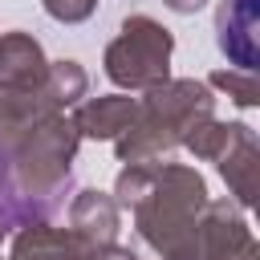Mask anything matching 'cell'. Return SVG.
I'll return each instance as SVG.
<instances>
[{
  "instance_id": "52a82bcc",
  "label": "cell",
  "mask_w": 260,
  "mask_h": 260,
  "mask_svg": "<svg viewBox=\"0 0 260 260\" xmlns=\"http://www.w3.org/2000/svg\"><path fill=\"white\" fill-rule=\"evenodd\" d=\"M69 232H73L85 248L102 252V248L118 244L122 207L114 203V195H106V191H98V187H85V191H77L73 203H69Z\"/></svg>"
},
{
  "instance_id": "7c38bea8",
  "label": "cell",
  "mask_w": 260,
  "mask_h": 260,
  "mask_svg": "<svg viewBox=\"0 0 260 260\" xmlns=\"http://www.w3.org/2000/svg\"><path fill=\"white\" fill-rule=\"evenodd\" d=\"M256 171H260V154H256V134H252V126L236 138V146L219 158V175H223V183L232 187V195H236V207H248L252 199H256Z\"/></svg>"
},
{
  "instance_id": "30bf717a",
  "label": "cell",
  "mask_w": 260,
  "mask_h": 260,
  "mask_svg": "<svg viewBox=\"0 0 260 260\" xmlns=\"http://www.w3.org/2000/svg\"><path fill=\"white\" fill-rule=\"evenodd\" d=\"M138 114V98L126 93H102V98H81L73 106V130L81 138H118Z\"/></svg>"
},
{
  "instance_id": "6da1fadb",
  "label": "cell",
  "mask_w": 260,
  "mask_h": 260,
  "mask_svg": "<svg viewBox=\"0 0 260 260\" xmlns=\"http://www.w3.org/2000/svg\"><path fill=\"white\" fill-rule=\"evenodd\" d=\"M114 203L134 211V236L154 260H195V228L207 207V183L183 162H126L114 179Z\"/></svg>"
},
{
  "instance_id": "ac0fdd59",
  "label": "cell",
  "mask_w": 260,
  "mask_h": 260,
  "mask_svg": "<svg viewBox=\"0 0 260 260\" xmlns=\"http://www.w3.org/2000/svg\"><path fill=\"white\" fill-rule=\"evenodd\" d=\"M232 260H260V248H256V240H252V244H244V248H240Z\"/></svg>"
},
{
  "instance_id": "3957f363",
  "label": "cell",
  "mask_w": 260,
  "mask_h": 260,
  "mask_svg": "<svg viewBox=\"0 0 260 260\" xmlns=\"http://www.w3.org/2000/svg\"><path fill=\"white\" fill-rule=\"evenodd\" d=\"M77 142H81V134L73 130V122L65 114H49L20 130H0V146L12 162L20 191L32 203H41L49 215H57L61 195L69 191Z\"/></svg>"
},
{
  "instance_id": "9a60e30c",
  "label": "cell",
  "mask_w": 260,
  "mask_h": 260,
  "mask_svg": "<svg viewBox=\"0 0 260 260\" xmlns=\"http://www.w3.org/2000/svg\"><path fill=\"white\" fill-rule=\"evenodd\" d=\"M207 85H215V89H223L236 106H244V110H252L256 102H260V85H256V73H236V69H215L211 77H207Z\"/></svg>"
},
{
  "instance_id": "8992f818",
  "label": "cell",
  "mask_w": 260,
  "mask_h": 260,
  "mask_svg": "<svg viewBox=\"0 0 260 260\" xmlns=\"http://www.w3.org/2000/svg\"><path fill=\"white\" fill-rule=\"evenodd\" d=\"M244 244H252V232L240 207L228 199H207L195 228V260H232Z\"/></svg>"
},
{
  "instance_id": "4fadbf2b",
  "label": "cell",
  "mask_w": 260,
  "mask_h": 260,
  "mask_svg": "<svg viewBox=\"0 0 260 260\" xmlns=\"http://www.w3.org/2000/svg\"><path fill=\"white\" fill-rule=\"evenodd\" d=\"M248 126L244 122H215V118H207L203 126H195L191 134H187V150L195 154V158H207V162H219L232 146H236V138L244 134Z\"/></svg>"
},
{
  "instance_id": "277c9868",
  "label": "cell",
  "mask_w": 260,
  "mask_h": 260,
  "mask_svg": "<svg viewBox=\"0 0 260 260\" xmlns=\"http://www.w3.org/2000/svg\"><path fill=\"white\" fill-rule=\"evenodd\" d=\"M171 53L175 37L154 16H126L118 37L106 45V77L130 93H146L162 81H171Z\"/></svg>"
},
{
  "instance_id": "9c48e42d",
  "label": "cell",
  "mask_w": 260,
  "mask_h": 260,
  "mask_svg": "<svg viewBox=\"0 0 260 260\" xmlns=\"http://www.w3.org/2000/svg\"><path fill=\"white\" fill-rule=\"evenodd\" d=\"M98 252L85 248L69 228L57 223H32L12 236L8 260H93Z\"/></svg>"
},
{
  "instance_id": "7a4b0ae2",
  "label": "cell",
  "mask_w": 260,
  "mask_h": 260,
  "mask_svg": "<svg viewBox=\"0 0 260 260\" xmlns=\"http://www.w3.org/2000/svg\"><path fill=\"white\" fill-rule=\"evenodd\" d=\"M215 118V98L207 81L195 77H171L142 93L134 122L114 138V150L122 162H158L175 146L187 142L195 126Z\"/></svg>"
},
{
  "instance_id": "5b68a950",
  "label": "cell",
  "mask_w": 260,
  "mask_h": 260,
  "mask_svg": "<svg viewBox=\"0 0 260 260\" xmlns=\"http://www.w3.org/2000/svg\"><path fill=\"white\" fill-rule=\"evenodd\" d=\"M256 28H260V0H219V8H215V45L244 73H252L256 61H260Z\"/></svg>"
},
{
  "instance_id": "e0dca14e",
  "label": "cell",
  "mask_w": 260,
  "mask_h": 260,
  "mask_svg": "<svg viewBox=\"0 0 260 260\" xmlns=\"http://www.w3.org/2000/svg\"><path fill=\"white\" fill-rule=\"evenodd\" d=\"M93 260H138V252H130V248H118V244H110V248H102Z\"/></svg>"
},
{
  "instance_id": "5bb4252c",
  "label": "cell",
  "mask_w": 260,
  "mask_h": 260,
  "mask_svg": "<svg viewBox=\"0 0 260 260\" xmlns=\"http://www.w3.org/2000/svg\"><path fill=\"white\" fill-rule=\"evenodd\" d=\"M49 89H53L57 102L69 110V106H77V102L85 98L89 77H85V69H81L77 61H49Z\"/></svg>"
},
{
  "instance_id": "2e32d148",
  "label": "cell",
  "mask_w": 260,
  "mask_h": 260,
  "mask_svg": "<svg viewBox=\"0 0 260 260\" xmlns=\"http://www.w3.org/2000/svg\"><path fill=\"white\" fill-rule=\"evenodd\" d=\"M162 4H167L171 12H179V16H191V12H199L207 0H162Z\"/></svg>"
},
{
  "instance_id": "d6986e66",
  "label": "cell",
  "mask_w": 260,
  "mask_h": 260,
  "mask_svg": "<svg viewBox=\"0 0 260 260\" xmlns=\"http://www.w3.org/2000/svg\"><path fill=\"white\" fill-rule=\"evenodd\" d=\"M0 236H4V232H0Z\"/></svg>"
},
{
  "instance_id": "ba28073f",
  "label": "cell",
  "mask_w": 260,
  "mask_h": 260,
  "mask_svg": "<svg viewBox=\"0 0 260 260\" xmlns=\"http://www.w3.org/2000/svg\"><path fill=\"white\" fill-rule=\"evenodd\" d=\"M49 77V57L32 32H4L0 37V89L4 93H32Z\"/></svg>"
},
{
  "instance_id": "8fae6325",
  "label": "cell",
  "mask_w": 260,
  "mask_h": 260,
  "mask_svg": "<svg viewBox=\"0 0 260 260\" xmlns=\"http://www.w3.org/2000/svg\"><path fill=\"white\" fill-rule=\"evenodd\" d=\"M32 223H53V215L20 191L12 162L0 146V232H20V228H32Z\"/></svg>"
}]
</instances>
